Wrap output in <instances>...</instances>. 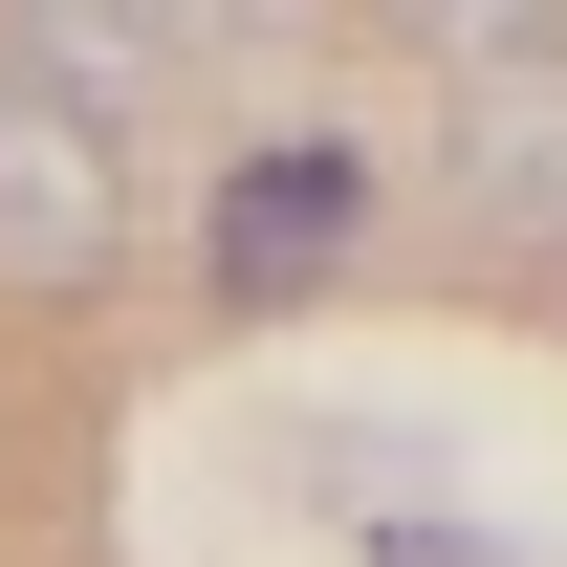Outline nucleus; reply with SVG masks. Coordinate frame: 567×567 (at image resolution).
Masks as SVG:
<instances>
[{"mask_svg": "<svg viewBox=\"0 0 567 567\" xmlns=\"http://www.w3.org/2000/svg\"><path fill=\"white\" fill-rule=\"evenodd\" d=\"M110 240H132V197H110V132L87 110H44V87L0 66V284H110Z\"/></svg>", "mask_w": 567, "mask_h": 567, "instance_id": "f257e3e1", "label": "nucleus"}, {"mask_svg": "<svg viewBox=\"0 0 567 567\" xmlns=\"http://www.w3.org/2000/svg\"><path fill=\"white\" fill-rule=\"evenodd\" d=\"M436 66H458L481 197L524 218V240H567V22H436Z\"/></svg>", "mask_w": 567, "mask_h": 567, "instance_id": "f03ea898", "label": "nucleus"}, {"mask_svg": "<svg viewBox=\"0 0 567 567\" xmlns=\"http://www.w3.org/2000/svg\"><path fill=\"white\" fill-rule=\"evenodd\" d=\"M350 218H371V175L350 153H240V175H218V218H197V262H218V306H306V284L350 262Z\"/></svg>", "mask_w": 567, "mask_h": 567, "instance_id": "7ed1b4c3", "label": "nucleus"}]
</instances>
